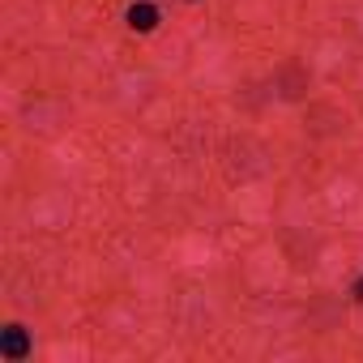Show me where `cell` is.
<instances>
[{"label":"cell","instance_id":"obj_2","mask_svg":"<svg viewBox=\"0 0 363 363\" xmlns=\"http://www.w3.org/2000/svg\"><path fill=\"white\" fill-rule=\"evenodd\" d=\"M128 26L141 30V35L154 30V26H158V9H154V5H133V9H128Z\"/></svg>","mask_w":363,"mask_h":363},{"label":"cell","instance_id":"obj_1","mask_svg":"<svg viewBox=\"0 0 363 363\" xmlns=\"http://www.w3.org/2000/svg\"><path fill=\"white\" fill-rule=\"evenodd\" d=\"M0 354L13 359V363L26 359V354H30V333H26L22 325H9V329H5V342H0Z\"/></svg>","mask_w":363,"mask_h":363},{"label":"cell","instance_id":"obj_3","mask_svg":"<svg viewBox=\"0 0 363 363\" xmlns=\"http://www.w3.org/2000/svg\"><path fill=\"white\" fill-rule=\"evenodd\" d=\"M354 299H363V278H359V282H354Z\"/></svg>","mask_w":363,"mask_h":363}]
</instances>
